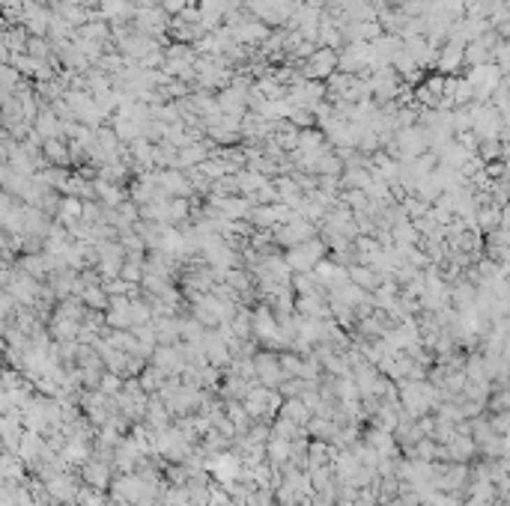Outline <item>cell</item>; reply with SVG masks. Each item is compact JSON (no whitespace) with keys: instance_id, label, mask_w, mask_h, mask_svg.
Wrapping results in <instances>:
<instances>
[{"instance_id":"cell-1","label":"cell","mask_w":510,"mask_h":506,"mask_svg":"<svg viewBox=\"0 0 510 506\" xmlns=\"http://www.w3.org/2000/svg\"><path fill=\"white\" fill-rule=\"evenodd\" d=\"M460 66H462V48L460 45H453V42H445V48H442V54H439V69L445 75H453Z\"/></svg>"}]
</instances>
